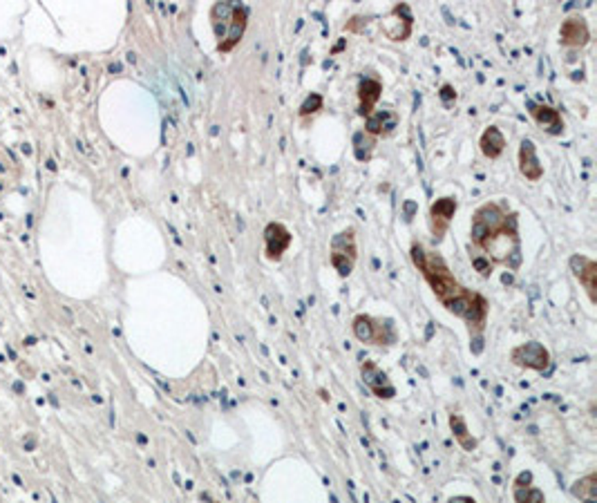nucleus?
Returning <instances> with one entry per match:
<instances>
[{
    "label": "nucleus",
    "instance_id": "f257e3e1",
    "mask_svg": "<svg viewBox=\"0 0 597 503\" xmlns=\"http://www.w3.org/2000/svg\"><path fill=\"white\" fill-rule=\"evenodd\" d=\"M409 260L416 266L418 273L423 275V280L430 284L434 297L441 302V307L465 322L470 343H472V352L481 353L483 334H486L488 316H490V302L486 300V296L464 287L456 280V275L452 273L448 262L437 251L425 247V244L412 242Z\"/></svg>",
    "mask_w": 597,
    "mask_h": 503
},
{
    "label": "nucleus",
    "instance_id": "f03ea898",
    "mask_svg": "<svg viewBox=\"0 0 597 503\" xmlns=\"http://www.w3.org/2000/svg\"><path fill=\"white\" fill-rule=\"evenodd\" d=\"M470 262L481 278L495 266L517 271L521 266L520 213L505 201H486L470 220Z\"/></svg>",
    "mask_w": 597,
    "mask_h": 503
},
{
    "label": "nucleus",
    "instance_id": "7ed1b4c3",
    "mask_svg": "<svg viewBox=\"0 0 597 503\" xmlns=\"http://www.w3.org/2000/svg\"><path fill=\"white\" fill-rule=\"evenodd\" d=\"M208 20L217 38L215 50L220 54H230L246 34L248 10L239 3H213Z\"/></svg>",
    "mask_w": 597,
    "mask_h": 503
},
{
    "label": "nucleus",
    "instance_id": "20e7f679",
    "mask_svg": "<svg viewBox=\"0 0 597 503\" xmlns=\"http://www.w3.org/2000/svg\"><path fill=\"white\" fill-rule=\"evenodd\" d=\"M351 331H354V336L360 343L372 345V347L387 349L399 343V329H396L391 318H376L369 316V313H359L351 320Z\"/></svg>",
    "mask_w": 597,
    "mask_h": 503
},
{
    "label": "nucleus",
    "instance_id": "39448f33",
    "mask_svg": "<svg viewBox=\"0 0 597 503\" xmlns=\"http://www.w3.org/2000/svg\"><path fill=\"white\" fill-rule=\"evenodd\" d=\"M329 262L338 278H350L359 262V242H356V229L347 226L331 238Z\"/></svg>",
    "mask_w": 597,
    "mask_h": 503
},
{
    "label": "nucleus",
    "instance_id": "423d86ee",
    "mask_svg": "<svg viewBox=\"0 0 597 503\" xmlns=\"http://www.w3.org/2000/svg\"><path fill=\"white\" fill-rule=\"evenodd\" d=\"M510 362L521 369L537 371V374H548L553 367V356L548 347H544L537 340H528V343H520L510 349L508 353Z\"/></svg>",
    "mask_w": 597,
    "mask_h": 503
},
{
    "label": "nucleus",
    "instance_id": "0eeeda50",
    "mask_svg": "<svg viewBox=\"0 0 597 503\" xmlns=\"http://www.w3.org/2000/svg\"><path fill=\"white\" fill-rule=\"evenodd\" d=\"M456 211H459V199L456 197H439L430 204L428 211V226L432 233L434 242H443V238L450 231L452 220H455Z\"/></svg>",
    "mask_w": 597,
    "mask_h": 503
},
{
    "label": "nucleus",
    "instance_id": "6e6552de",
    "mask_svg": "<svg viewBox=\"0 0 597 503\" xmlns=\"http://www.w3.org/2000/svg\"><path fill=\"white\" fill-rule=\"evenodd\" d=\"M381 28H383V34H385L390 41L405 43L409 37H412V29H414L412 7H409L407 3H396V5L390 10V14L383 19Z\"/></svg>",
    "mask_w": 597,
    "mask_h": 503
},
{
    "label": "nucleus",
    "instance_id": "1a4fd4ad",
    "mask_svg": "<svg viewBox=\"0 0 597 503\" xmlns=\"http://www.w3.org/2000/svg\"><path fill=\"white\" fill-rule=\"evenodd\" d=\"M360 380L378 401H394L396 393H399L396 392V385L387 376V371H383L374 361L360 362Z\"/></svg>",
    "mask_w": 597,
    "mask_h": 503
},
{
    "label": "nucleus",
    "instance_id": "9d476101",
    "mask_svg": "<svg viewBox=\"0 0 597 503\" xmlns=\"http://www.w3.org/2000/svg\"><path fill=\"white\" fill-rule=\"evenodd\" d=\"M569 269L588 296V302L597 304V262L584 253H575L569 260Z\"/></svg>",
    "mask_w": 597,
    "mask_h": 503
},
{
    "label": "nucleus",
    "instance_id": "9b49d317",
    "mask_svg": "<svg viewBox=\"0 0 597 503\" xmlns=\"http://www.w3.org/2000/svg\"><path fill=\"white\" fill-rule=\"evenodd\" d=\"M264 257H267L269 262H282V257H285V253L289 251L291 244H294V235H291V231L286 229L282 222H269L267 226H264Z\"/></svg>",
    "mask_w": 597,
    "mask_h": 503
},
{
    "label": "nucleus",
    "instance_id": "f8f14e48",
    "mask_svg": "<svg viewBox=\"0 0 597 503\" xmlns=\"http://www.w3.org/2000/svg\"><path fill=\"white\" fill-rule=\"evenodd\" d=\"M560 43L569 50H584L591 43V28L582 14H569L560 25Z\"/></svg>",
    "mask_w": 597,
    "mask_h": 503
},
{
    "label": "nucleus",
    "instance_id": "ddd939ff",
    "mask_svg": "<svg viewBox=\"0 0 597 503\" xmlns=\"http://www.w3.org/2000/svg\"><path fill=\"white\" fill-rule=\"evenodd\" d=\"M526 106H528V115L533 117V121L544 130V133L551 134V137L564 134L566 130L564 117H561V112L557 110V108L548 106V103H537V101H528Z\"/></svg>",
    "mask_w": 597,
    "mask_h": 503
},
{
    "label": "nucleus",
    "instance_id": "4468645a",
    "mask_svg": "<svg viewBox=\"0 0 597 503\" xmlns=\"http://www.w3.org/2000/svg\"><path fill=\"white\" fill-rule=\"evenodd\" d=\"M356 96H359V108H356V112H359V117L367 119V117H372L376 112L378 101L383 96V81L376 77H363L359 81V87H356Z\"/></svg>",
    "mask_w": 597,
    "mask_h": 503
},
{
    "label": "nucleus",
    "instance_id": "2eb2a0df",
    "mask_svg": "<svg viewBox=\"0 0 597 503\" xmlns=\"http://www.w3.org/2000/svg\"><path fill=\"white\" fill-rule=\"evenodd\" d=\"M517 164H520L521 177H526V182H542L544 179V166L537 157V146H535L533 139H521L520 152H517Z\"/></svg>",
    "mask_w": 597,
    "mask_h": 503
},
{
    "label": "nucleus",
    "instance_id": "dca6fc26",
    "mask_svg": "<svg viewBox=\"0 0 597 503\" xmlns=\"http://www.w3.org/2000/svg\"><path fill=\"white\" fill-rule=\"evenodd\" d=\"M512 499L515 503H546V494L535 485V475L530 470H521L512 479Z\"/></svg>",
    "mask_w": 597,
    "mask_h": 503
},
{
    "label": "nucleus",
    "instance_id": "f3484780",
    "mask_svg": "<svg viewBox=\"0 0 597 503\" xmlns=\"http://www.w3.org/2000/svg\"><path fill=\"white\" fill-rule=\"evenodd\" d=\"M399 128V117L391 110H378L372 117L365 119V133L374 139H385L390 134H394V130Z\"/></svg>",
    "mask_w": 597,
    "mask_h": 503
},
{
    "label": "nucleus",
    "instance_id": "a211bd4d",
    "mask_svg": "<svg viewBox=\"0 0 597 503\" xmlns=\"http://www.w3.org/2000/svg\"><path fill=\"white\" fill-rule=\"evenodd\" d=\"M505 146H508V143H505L504 133H501L496 126H488V128L481 133V137H479V150H481V155L490 161L499 159V157L504 155Z\"/></svg>",
    "mask_w": 597,
    "mask_h": 503
},
{
    "label": "nucleus",
    "instance_id": "6ab92c4d",
    "mask_svg": "<svg viewBox=\"0 0 597 503\" xmlns=\"http://www.w3.org/2000/svg\"><path fill=\"white\" fill-rule=\"evenodd\" d=\"M448 423H450L452 436H455V441L459 443V448L464 450V452H474V450L479 448V439L477 436H472V432H470L464 414L452 412L450 418H448Z\"/></svg>",
    "mask_w": 597,
    "mask_h": 503
},
{
    "label": "nucleus",
    "instance_id": "aec40b11",
    "mask_svg": "<svg viewBox=\"0 0 597 503\" xmlns=\"http://www.w3.org/2000/svg\"><path fill=\"white\" fill-rule=\"evenodd\" d=\"M570 494H573L579 503H597V470H591L588 475L579 476V479L570 485Z\"/></svg>",
    "mask_w": 597,
    "mask_h": 503
},
{
    "label": "nucleus",
    "instance_id": "412c9836",
    "mask_svg": "<svg viewBox=\"0 0 597 503\" xmlns=\"http://www.w3.org/2000/svg\"><path fill=\"white\" fill-rule=\"evenodd\" d=\"M322 108H325V96H322L320 92H311V94L304 96V101L300 103L298 117L303 121H309V119H313L316 115H320Z\"/></svg>",
    "mask_w": 597,
    "mask_h": 503
},
{
    "label": "nucleus",
    "instance_id": "4be33fe9",
    "mask_svg": "<svg viewBox=\"0 0 597 503\" xmlns=\"http://www.w3.org/2000/svg\"><path fill=\"white\" fill-rule=\"evenodd\" d=\"M376 143H378V139L369 137V134L365 133V130L356 133V137H354V155H356V159L365 161V164H367V161L372 159L374 148H376Z\"/></svg>",
    "mask_w": 597,
    "mask_h": 503
},
{
    "label": "nucleus",
    "instance_id": "5701e85b",
    "mask_svg": "<svg viewBox=\"0 0 597 503\" xmlns=\"http://www.w3.org/2000/svg\"><path fill=\"white\" fill-rule=\"evenodd\" d=\"M367 20H369L367 16H351L343 29L351 34H360V32H365V28H367Z\"/></svg>",
    "mask_w": 597,
    "mask_h": 503
},
{
    "label": "nucleus",
    "instance_id": "b1692460",
    "mask_svg": "<svg viewBox=\"0 0 597 503\" xmlns=\"http://www.w3.org/2000/svg\"><path fill=\"white\" fill-rule=\"evenodd\" d=\"M439 96H441V101L446 103V106H452L456 101V90L450 85V83H443L441 85V92H439Z\"/></svg>",
    "mask_w": 597,
    "mask_h": 503
},
{
    "label": "nucleus",
    "instance_id": "393cba45",
    "mask_svg": "<svg viewBox=\"0 0 597 503\" xmlns=\"http://www.w3.org/2000/svg\"><path fill=\"white\" fill-rule=\"evenodd\" d=\"M448 503H479V501L474 497H470V494H455V497L448 499Z\"/></svg>",
    "mask_w": 597,
    "mask_h": 503
},
{
    "label": "nucleus",
    "instance_id": "a878e982",
    "mask_svg": "<svg viewBox=\"0 0 597 503\" xmlns=\"http://www.w3.org/2000/svg\"><path fill=\"white\" fill-rule=\"evenodd\" d=\"M202 501H204V503H217V501H213V499L208 497V494H202Z\"/></svg>",
    "mask_w": 597,
    "mask_h": 503
}]
</instances>
